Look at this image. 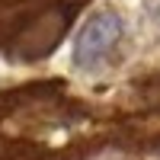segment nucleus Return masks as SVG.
Segmentation results:
<instances>
[{
	"label": "nucleus",
	"instance_id": "f03ea898",
	"mask_svg": "<svg viewBox=\"0 0 160 160\" xmlns=\"http://www.w3.org/2000/svg\"><path fill=\"white\" fill-rule=\"evenodd\" d=\"M144 16H148L154 35L160 38V0H144Z\"/></svg>",
	"mask_w": 160,
	"mask_h": 160
},
{
	"label": "nucleus",
	"instance_id": "f257e3e1",
	"mask_svg": "<svg viewBox=\"0 0 160 160\" xmlns=\"http://www.w3.org/2000/svg\"><path fill=\"white\" fill-rule=\"evenodd\" d=\"M125 42V19L118 10H96L83 19L74 38V68L80 74H102Z\"/></svg>",
	"mask_w": 160,
	"mask_h": 160
}]
</instances>
